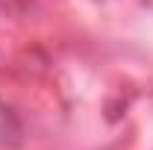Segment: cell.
<instances>
[{"mask_svg":"<svg viewBox=\"0 0 153 150\" xmlns=\"http://www.w3.org/2000/svg\"><path fill=\"white\" fill-rule=\"evenodd\" d=\"M15 132H18V124H15V118H12V115H9V109L0 103V144H3V141H9Z\"/></svg>","mask_w":153,"mask_h":150,"instance_id":"1","label":"cell"}]
</instances>
